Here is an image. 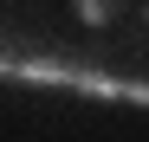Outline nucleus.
I'll use <instances>...</instances> for the list:
<instances>
[{
    "label": "nucleus",
    "mask_w": 149,
    "mask_h": 142,
    "mask_svg": "<svg viewBox=\"0 0 149 142\" xmlns=\"http://www.w3.org/2000/svg\"><path fill=\"white\" fill-rule=\"evenodd\" d=\"M71 7H78V19H84V26H110V19L130 7V0H71Z\"/></svg>",
    "instance_id": "f257e3e1"
},
{
    "label": "nucleus",
    "mask_w": 149,
    "mask_h": 142,
    "mask_svg": "<svg viewBox=\"0 0 149 142\" xmlns=\"http://www.w3.org/2000/svg\"><path fill=\"white\" fill-rule=\"evenodd\" d=\"M143 26H149V7H143Z\"/></svg>",
    "instance_id": "f03ea898"
}]
</instances>
